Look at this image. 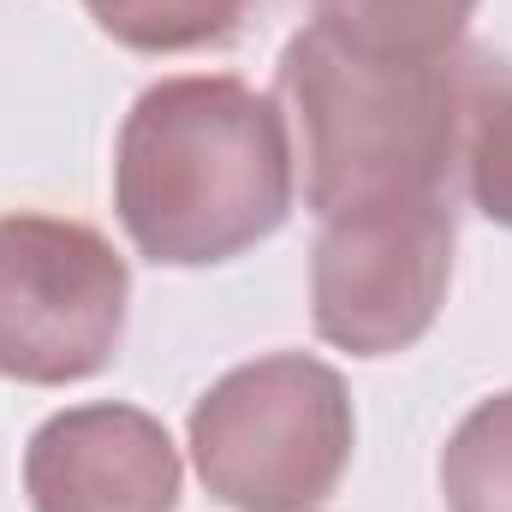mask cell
Segmentation results:
<instances>
[{
    "label": "cell",
    "mask_w": 512,
    "mask_h": 512,
    "mask_svg": "<svg viewBox=\"0 0 512 512\" xmlns=\"http://www.w3.org/2000/svg\"><path fill=\"white\" fill-rule=\"evenodd\" d=\"M292 185L286 108L245 78H161L120 126L114 209L161 268H209L262 245L286 227Z\"/></svg>",
    "instance_id": "6da1fadb"
},
{
    "label": "cell",
    "mask_w": 512,
    "mask_h": 512,
    "mask_svg": "<svg viewBox=\"0 0 512 512\" xmlns=\"http://www.w3.org/2000/svg\"><path fill=\"white\" fill-rule=\"evenodd\" d=\"M501 72L483 48L382 60L304 24L280 48V108L298 131L304 203L340 215L387 197H447L471 120Z\"/></svg>",
    "instance_id": "7a4b0ae2"
},
{
    "label": "cell",
    "mask_w": 512,
    "mask_h": 512,
    "mask_svg": "<svg viewBox=\"0 0 512 512\" xmlns=\"http://www.w3.org/2000/svg\"><path fill=\"white\" fill-rule=\"evenodd\" d=\"M352 393L334 364L274 352L227 370L191 411L203 489L233 512H316L352 465Z\"/></svg>",
    "instance_id": "3957f363"
},
{
    "label": "cell",
    "mask_w": 512,
    "mask_h": 512,
    "mask_svg": "<svg viewBox=\"0 0 512 512\" xmlns=\"http://www.w3.org/2000/svg\"><path fill=\"white\" fill-rule=\"evenodd\" d=\"M131 274L96 227L0 215V376L30 387L90 382L126 334Z\"/></svg>",
    "instance_id": "277c9868"
},
{
    "label": "cell",
    "mask_w": 512,
    "mask_h": 512,
    "mask_svg": "<svg viewBox=\"0 0 512 512\" xmlns=\"http://www.w3.org/2000/svg\"><path fill=\"white\" fill-rule=\"evenodd\" d=\"M453 280V203L387 197L322 215L310 251L316 334L352 358H387L417 346Z\"/></svg>",
    "instance_id": "5b68a950"
},
{
    "label": "cell",
    "mask_w": 512,
    "mask_h": 512,
    "mask_svg": "<svg viewBox=\"0 0 512 512\" xmlns=\"http://www.w3.org/2000/svg\"><path fill=\"white\" fill-rule=\"evenodd\" d=\"M179 483V447L161 417L114 399L54 411L24 447L36 512H173Z\"/></svg>",
    "instance_id": "8992f818"
},
{
    "label": "cell",
    "mask_w": 512,
    "mask_h": 512,
    "mask_svg": "<svg viewBox=\"0 0 512 512\" xmlns=\"http://www.w3.org/2000/svg\"><path fill=\"white\" fill-rule=\"evenodd\" d=\"M316 30L382 60H441L465 48L477 0H310Z\"/></svg>",
    "instance_id": "52a82bcc"
},
{
    "label": "cell",
    "mask_w": 512,
    "mask_h": 512,
    "mask_svg": "<svg viewBox=\"0 0 512 512\" xmlns=\"http://www.w3.org/2000/svg\"><path fill=\"white\" fill-rule=\"evenodd\" d=\"M102 36L137 54H191L239 36L251 0H84Z\"/></svg>",
    "instance_id": "ba28073f"
},
{
    "label": "cell",
    "mask_w": 512,
    "mask_h": 512,
    "mask_svg": "<svg viewBox=\"0 0 512 512\" xmlns=\"http://www.w3.org/2000/svg\"><path fill=\"white\" fill-rule=\"evenodd\" d=\"M447 512H512V393L483 399L441 453Z\"/></svg>",
    "instance_id": "9c48e42d"
},
{
    "label": "cell",
    "mask_w": 512,
    "mask_h": 512,
    "mask_svg": "<svg viewBox=\"0 0 512 512\" xmlns=\"http://www.w3.org/2000/svg\"><path fill=\"white\" fill-rule=\"evenodd\" d=\"M465 191L471 203L495 221L512 227V72L495 78V90L483 96L471 137H465Z\"/></svg>",
    "instance_id": "30bf717a"
}]
</instances>
